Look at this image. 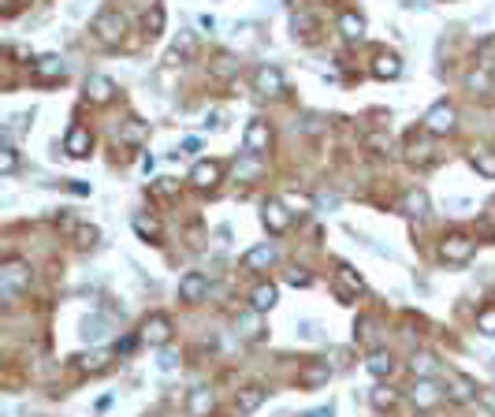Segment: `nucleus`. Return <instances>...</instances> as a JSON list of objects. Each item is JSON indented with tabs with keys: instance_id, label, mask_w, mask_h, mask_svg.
<instances>
[{
	"instance_id": "nucleus-1",
	"label": "nucleus",
	"mask_w": 495,
	"mask_h": 417,
	"mask_svg": "<svg viewBox=\"0 0 495 417\" xmlns=\"http://www.w3.org/2000/svg\"><path fill=\"white\" fill-rule=\"evenodd\" d=\"M26 287H30V265H26V261H19V257L4 261V265H0V294H4V298H15V294L26 291Z\"/></svg>"
},
{
	"instance_id": "nucleus-2",
	"label": "nucleus",
	"mask_w": 495,
	"mask_h": 417,
	"mask_svg": "<svg viewBox=\"0 0 495 417\" xmlns=\"http://www.w3.org/2000/svg\"><path fill=\"white\" fill-rule=\"evenodd\" d=\"M123 30H127V23H123L120 11H97L94 34H97L101 45H120L123 42Z\"/></svg>"
},
{
	"instance_id": "nucleus-3",
	"label": "nucleus",
	"mask_w": 495,
	"mask_h": 417,
	"mask_svg": "<svg viewBox=\"0 0 495 417\" xmlns=\"http://www.w3.org/2000/svg\"><path fill=\"white\" fill-rule=\"evenodd\" d=\"M242 149H246V156H265L272 149V127L265 120H250L242 135Z\"/></svg>"
},
{
	"instance_id": "nucleus-4",
	"label": "nucleus",
	"mask_w": 495,
	"mask_h": 417,
	"mask_svg": "<svg viewBox=\"0 0 495 417\" xmlns=\"http://www.w3.org/2000/svg\"><path fill=\"white\" fill-rule=\"evenodd\" d=\"M454 120H458L454 104H447V101H436L432 108L425 112V130H428V135H451V130H454Z\"/></svg>"
},
{
	"instance_id": "nucleus-5",
	"label": "nucleus",
	"mask_w": 495,
	"mask_h": 417,
	"mask_svg": "<svg viewBox=\"0 0 495 417\" xmlns=\"http://www.w3.org/2000/svg\"><path fill=\"white\" fill-rule=\"evenodd\" d=\"M473 239L469 235H447V239L439 242V257L447 261V265H465L469 257H473Z\"/></svg>"
},
{
	"instance_id": "nucleus-6",
	"label": "nucleus",
	"mask_w": 495,
	"mask_h": 417,
	"mask_svg": "<svg viewBox=\"0 0 495 417\" xmlns=\"http://www.w3.org/2000/svg\"><path fill=\"white\" fill-rule=\"evenodd\" d=\"M253 94H261V97L283 94V71L276 68V63H261V68L253 71Z\"/></svg>"
},
{
	"instance_id": "nucleus-7",
	"label": "nucleus",
	"mask_w": 495,
	"mask_h": 417,
	"mask_svg": "<svg viewBox=\"0 0 495 417\" xmlns=\"http://www.w3.org/2000/svg\"><path fill=\"white\" fill-rule=\"evenodd\" d=\"M168 339H172V320L164 317V313H153V317L142 324V343L149 347H164Z\"/></svg>"
},
{
	"instance_id": "nucleus-8",
	"label": "nucleus",
	"mask_w": 495,
	"mask_h": 417,
	"mask_svg": "<svg viewBox=\"0 0 495 417\" xmlns=\"http://www.w3.org/2000/svg\"><path fill=\"white\" fill-rule=\"evenodd\" d=\"M361 291H365V280L350 265H339L335 268V294L339 298H358Z\"/></svg>"
},
{
	"instance_id": "nucleus-9",
	"label": "nucleus",
	"mask_w": 495,
	"mask_h": 417,
	"mask_svg": "<svg viewBox=\"0 0 495 417\" xmlns=\"http://www.w3.org/2000/svg\"><path fill=\"white\" fill-rule=\"evenodd\" d=\"M89 149H94V135H89L86 127H71L68 138H63V153L75 156V161H82V156H89Z\"/></svg>"
},
{
	"instance_id": "nucleus-10",
	"label": "nucleus",
	"mask_w": 495,
	"mask_h": 417,
	"mask_svg": "<svg viewBox=\"0 0 495 417\" xmlns=\"http://www.w3.org/2000/svg\"><path fill=\"white\" fill-rule=\"evenodd\" d=\"M261 220H265V228L272 235H283L287 228H291V213H287L283 201H265V208H261Z\"/></svg>"
},
{
	"instance_id": "nucleus-11",
	"label": "nucleus",
	"mask_w": 495,
	"mask_h": 417,
	"mask_svg": "<svg viewBox=\"0 0 495 417\" xmlns=\"http://www.w3.org/2000/svg\"><path fill=\"white\" fill-rule=\"evenodd\" d=\"M205 294H208L205 272H187V276L179 280V298H182V302H201Z\"/></svg>"
},
{
	"instance_id": "nucleus-12",
	"label": "nucleus",
	"mask_w": 495,
	"mask_h": 417,
	"mask_svg": "<svg viewBox=\"0 0 495 417\" xmlns=\"http://www.w3.org/2000/svg\"><path fill=\"white\" fill-rule=\"evenodd\" d=\"M268 399V391L261 387V384H250V387H242L239 391V399H234V410H239V417H250L261 410V402Z\"/></svg>"
},
{
	"instance_id": "nucleus-13",
	"label": "nucleus",
	"mask_w": 495,
	"mask_h": 417,
	"mask_svg": "<svg viewBox=\"0 0 495 417\" xmlns=\"http://www.w3.org/2000/svg\"><path fill=\"white\" fill-rule=\"evenodd\" d=\"M220 175H224V168H220L216 161H198V164L190 168V182H194V187H201V190L216 187Z\"/></svg>"
},
{
	"instance_id": "nucleus-14",
	"label": "nucleus",
	"mask_w": 495,
	"mask_h": 417,
	"mask_svg": "<svg viewBox=\"0 0 495 417\" xmlns=\"http://www.w3.org/2000/svg\"><path fill=\"white\" fill-rule=\"evenodd\" d=\"M82 89H86V97L94 101V104H104V101H112V94H115V82H112L108 75H89Z\"/></svg>"
},
{
	"instance_id": "nucleus-15",
	"label": "nucleus",
	"mask_w": 495,
	"mask_h": 417,
	"mask_svg": "<svg viewBox=\"0 0 495 417\" xmlns=\"http://www.w3.org/2000/svg\"><path fill=\"white\" fill-rule=\"evenodd\" d=\"M34 75L42 78V82H56V78L68 75V63H63L56 52H49V56H42V60L34 63Z\"/></svg>"
},
{
	"instance_id": "nucleus-16",
	"label": "nucleus",
	"mask_w": 495,
	"mask_h": 417,
	"mask_svg": "<svg viewBox=\"0 0 495 417\" xmlns=\"http://www.w3.org/2000/svg\"><path fill=\"white\" fill-rule=\"evenodd\" d=\"M234 328H239V335H242V339H250V343H257V339H265V324H261V313H257V309H246V313H239Z\"/></svg>"
},
{
	"instance_id": "nucleus-17",
	"label": "nucleus",
	"mask_w": 495,
	"mask_h": 417,
	"mask_svg": "<svg viewBox=\"0 0 495 417\" xmlns=\"http://www.w3.org/2000/svg\"><path fill=\"white\" fill-rule=\"evenodd\" d=\"M276 302H280L276 283H257L253 291H250V309H257V313H268Z\"/></svg>"
},
{
	"instance_id": "nucleus-18",
	"label": "nucleus",
	"mask_w": 495,
	"mask_h": 417,
	"mask_svg": "<svg viewBox=\"0 0 495 417\" xmlns=\"http://www.w3.org/2000/svg\"><path fill=\"white\" fill-rule=\"evenodd\" d=\"M242 265L250 268V272H261V268H268V265H276V246H268V242H261L253 246L250 254L242 257Z\"/></svg>"
},
{
	"instance_id": "nucleus-19",
	"label": "nucleus",
	"mask_w": 495,
	"mask_h": 417,
	"mask_svg": "<svg viewBox=\"0 0 495 417\" xmlns=\"http://www.w3.org/2000/svg\"><path fill=\"white\" fill-rule=\"evenodd\" d=\"M213 406H216V399H213V391H208V387H194L190 391V402H187V413L190 417H208V413H213Z\"/></svg>"
},
{
	"instance_id": "nucleus-20",
	"label": "nucleus",
	"mask_w": 495,
	"mask_h": 417,
	"mask_svg": "<svg viewBox=\"0 0 495 417\" xmlns=\"http://www.w3.org/2000/svg\"><path fill=\"white\" fill-rule=\"evenodd\" d=\"M410 399H413L421 410H432L436 402H439V387H436V380H417L413 391H410Z\"/></svg>"
},
{
	"instance_id": "nucleus-21",
	"label": "nucleus",
	"mask_w": 495,
	"mask_h": 417,
	"mask_svg": "<svg viewBox=\"0 0 495 417\" xmlns=\"http://www.w3.org/2000/svg\"><path fill=\"white\" fill-rule=\"evenodd\" d=\"M365 369H369L376 380H387L391 373H395V358L387 354V350H372L369 354V361H365Z\"/></svg>"
},
{
	"instance_id": "nucleus-22",
	"label": "nucleus",
	"mask_w": 495,
	"mask_h": 417,
	"mask_svg": "<svg viewBox=\"0 0 495 417\" xmlns=\"http://www.w3.org/2000/svg\"><path fill=\"white\" fill-rule=\"evenodd\" d=\"M410 369H413L417 380H436V376H439V361H436L432 354H425V350H421V354H413V358H410Z\"/></svg>"
},
{
	"instance_id": "nucleus-23",
	"label": "nucleus",
	"mask_w": 495,
	"mask_h": 417,
	"mask_svg": "<svg viewBox=\"0 0 495 417\" xmlns=\"http://www.w3.org/2000/svg\"><path fill=\"white\" fill-rule=\"evenodd\" d=\"M328 376H332V365L317 361V365H309V369L298 373V384H302V387H320V384H328Z\"/></svg>"
},
{
	"instance_id": "nucleus-24",
	"label": "nucleus",
	"mask_w": 495,
	"mask_h": 417,
	"mask_svg": "<svg viewBox=\"0 0 495 417\" xmlns=\"http://www.w3.org/2000/svg\"><path fill=\"white\" fill-rule=\"evenodd\" d=\"M402 213L413 216V220H425L428 216V194L425 190H410L406 198H402Z\"/></svg>"
},
{
	"instance_id": "nucleus-25",
	"label": "nucleus",
	"mask_w": 495,
	"mask_h": 417,
	"mask_svg": "<svg viewBox=\"0 0 495 417\" xmlns=\"http://www.w3.org/2000/svg\"><path fill=\"white\" fill-rule=\"evenodd\" d=\"M372 75H376V78H387V82H391V78H399V75H402L399 56H391V52H380V56L372 60Z\"/></svg>"
},
{
	"instance_id": "nucleus-26",
	"label": "nucleus",
	"mask_w": 495,
	"mask_h": 417,
	"mask_svg": "<svg viewBox=\"0 0 495 417\" xmlns=\"http://www.w3.org/2000/svg\"><path fill=\"white\" fill-rule=\"evenodd\" d=\"M146 138H149V123L127 120V123L120 127V142H123V146H142Z\"/></svg>"
},
{
	"instance_id": "nucleus-27",
	"label": "nucleus",
	"mask_w": 495,
	"mask_h": 417,
	"mask_svg": "<svg viewBox=\"0 0 495 417\" xmlns=\"http://www.w3.org/2000/svg\"><path fill=\"white\" fill-rule=\"evenodd\" d=\"M469 161H473V168H477L480 175L495 179V149H488V146H477V149H473V156H469Z\"/></svg>"
},
{
	"instance_id": "nucleus-28",
	"label": "nucleus",
	"mask_w": 495,
	"mask_h": 417,
	"mask_svg": "<svg viewBox=\"0 0 495 417\" xmlns=\"http://www.w3.org/2000/svg\"><path fill=\"white\" fill-rule=\"evenodd\" d=\"M339 30H343V37H350V42H358L365 34V19L358 11H343V15H339Z\"/></svg>"
},
{
	"instance_id": "nucleus-29",
	"label": "nucleus",
	"mask_w": 495,
	"mask_h": 417,
	"mask_svg": "<svg viewBox=\"0 0 495 417\" xmlns=\"http://www.w3.org/2000/svg\"><path fill=\"white\" fill-rule=\"evenodd\" d=\"M190 52H194V34H187V30H182V34L175 37L172 52H168V63H179V60H187Z\"/></svg>"
},
{
	"instance_id": "nucleus-30",
	"label": "nucleus",
	"mask_w": 495,
	"mask_h": 417,
	"mask_svg": "<svg viewBox=\"0 0 495 417\" xmlns=\"http://www.w3.org/2000/svg\"><path fill=\"white\" fill-rule=\"evenodd\" d=\"M465 86L477 89V94H488V89H491V71H488V68L469 71V75H465Z\"/></svg>"
},
{
	"instance_id": "nucleus-31",
	"label": "nucleus",
	"mask_w": 495,
	"mask_h": 417,
	"mask_svg": "<svg viewBox=\"0 0 495 417\" xmlns=\"http://www.w3.org/2000/svg\"><path fill=\"white\" fill-rule=\"evenodd\" d=\"M108 361H112V350H94V354L82 358V369L86 373H101V369H108Z\"/></svg>"
},
{
	"instance_id": "nucleus-32",
	"label": "nucleus",
	"mask_w": 495,
	"mask_h": 417,
	"mask_svg": "<svg viewBox=\"0 0 495 417\" xmlns=\"http://www.w3.org/2000/svg\"><path fill=\"white\" fill-rule=\"evenodd\" d=\"M369 402H372L376 410H391V406H395V402H399V395H395V391H391V387H372Z\"/></svg>"
},
{
	"instance_id": "nucleus-33",
	"label": "nucleus",
	"mask_w": 495,
	"mask_h": 417,
	"mask_svg": "<svg viewBox=\"0 0 495 417\" xmlns=\"http://www.w3.org/2000/svg\"><path fill=\"white\" fill-rule=\"evenodd\" d=\"M164 30V8L161 4H153L149 8V15H146V34L153 37V34H161Z\"/></svg>"
},
{
	"instance_id": "nucleus-34",
	"label": "nucleus",
	"mask_w": 495,
	"mask_h": 417,
	"mask_svg": "<svg viewBox=\"0 0 495 417\" xmlns=\"http://www.w3.org/2000/svg\"><path fill=\"white\" fill-rule=\"evenodd\" d=\"M15 168H19V156H15V149H11V146H4V149H0V172H4V175H11Z\"/></svg>"
},
{
	"instance_id": "nucleus-35",
	"label": "nucleus",
	"mask_w": 495,
	"mask_h": 417,
	"mask_svg": "<svg viewBox=\"0 0 495 417\" xmlns=\"http://www.w3.org/2000/svg\"><path fill=\"white\" fill-rule=\"evenodd\" d=\"M451 395L458 402H469V399H473V384H469L465 376H454V391H451Z\"/></svg>"
},
{
	"instance_id": "nucleus-36",
	"label": "nucleus",
	"mask_w": 495,
	"mask_h": 417,
	"mask_svg": "<svg viewBox=\"0 0 495 417\" xmlns=\"http://www.w3.org/2000/svg\"><path fill=\"white\" fill-rule=\"evenodd\" d=\"M134 231L142 235V239H156V220H146V216H134Z\"/></svg>"
},
{
	"instance_id": "nucleus-37",
	"label": "nucleus",
	"mask_w": 495,
	"mask_h": 417,
	"mask_svg": "<svg viewBox=\"0 0 495 417\" xmlns=\"http://www.w3.org/2000/svg\"><path fill=\"white\" fill-rule=\"evenodd\" d=\"M477 328L484 335H495V309H480L477 313Z\"/></svg>"
},
{
	"instance_id": "nucleus-38",
	"label": "nucleus",
	"mask_w": 495,
	"mask_h": 417,
	"mask_svg": "<svg viewBox=\"0 0 495 417\" xmlns=\"http://www.w3.org/2000/svg\"><path fill=\"white\" fill-rule=\"evenodd\" d=\"M287 283H294V287H309V283H313V276H309L306 268H291V272H287Z\"/></svg>"
},
{
	"instance_id": "nucleus-39",
	"label": "nucleus",
	"mask_w": 495,
	"mask_h": 417,
	"mask_svg": "<svg viewBox=\"0 0 495 417\" xmlns=\"http://www.w3.org/2000/svg\"><path fill=\"white\" fill-rule=\"evenodd\" d=\"M298 335H302V339H317V324H313V320H302V324H298Z\"/></svg>"
},
{
	"instance_id": "nucleus-40",
	"label": "nucleus",
	"mask_w": 495,
	"mask_h": 417,
	"mask_svg": "<svg viewBox=\"0 0 495 417\" xmlns=\"http://www.w3.org/2000/svg\"><path fill=\"white\" fill-rule=\"evenodd\" d=\"M298 417H335V410H332V402H328V406H317V410H306V413H298Z\"/></svg>"
},
{
	"instance_id": "nucleus-41",
	"label": "nucleus",
	"mask_w": 495,
	"mask_h": 417,
	"mask_svg": "<svg viewBox=\"0 0 495 417\" xmlns=\"http://www.w3.org/2000/svg\"><path fill=\"white\" fill-rule=\"evenodd\" d=\"M231 71H234V60L231 56H220L216 60V75H231Z\"/></svg>"
},
{
	"instance_id": "nucleus-42",
	"label": "nucleus",
	"mask_w": 495,
	"mask_h": 417,
	"mask_svg": "<svg viewBox=\"0 0 495 417\" xmlns=\"http://www.w3.org/2000/svg\"><path fill=\"white\" fill-rule=\"evenodd\" d=\"M101 332H104L101 320H86V339H101Z\"/></svg>"
},
{
	"instance_id": "nucleus-43",
	"label": "nucleus",
	"mask_w": 495,
	"mask_h": 417,
	"mask_svg": "<svg viewBox=\"0 0 495 417\" xmlns=\"http://www.w3.org/2000/svg\"><path fill=\"white\" fill-rule=\"evenodd\" d=\"M78 239H82V246H89L97 239V228H82V231H78Z\"/></svg>"
},
{
	"instance_id": "nucleus-44",
	"label": "nucleus",
	"mask_w": 495,
	"mask_h": 417,
	"mask_svg": "<svg viewBox=\"0 0 495 417\" xmlns=\"http://www.w3.org/2000/svg\"><path fill=\"white\" fill-rule=\"evenodd\" d=\"M156 190H161V194H172V190H175V179H161V182H156Z\"/></svg>"
},
{
	"instance_id": "nucleus-45",
	"label": "nucleus",
	"mask_w": 495,
	"mask_h": 417,
	"mask_svg": "<svg viewBox=\"0 0 495 417\" xmlns=\"http://www.w3.org/2000/svg\"><path fill=\"white\" fill-rule=\"evenodd\" d=\"M175 361H179L175 354H164V358H161V369H164V373H168V369H175Z\"/></svg>"
}]
</instances>
